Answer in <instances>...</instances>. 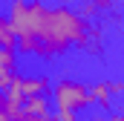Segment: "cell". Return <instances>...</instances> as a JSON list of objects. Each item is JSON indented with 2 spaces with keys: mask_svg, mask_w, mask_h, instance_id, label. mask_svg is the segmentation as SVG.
Wrapping results in <instances>:
<instances>
[{
  "mask_svg": "<svg viewBox=\"0 0 124 121\" xmlns=\"http://www.w3.org/2000/svg\"><path fill=\"white\" fill-rule=\"evenodd\" d=\"M9 20L17 35V49L38 58H55L90 38L87 17L66 6H43L40 0H12Z\"/></svg>",
  "mask_w": 124,
  "mask_h": 121,
  "instance_id": "6da1fadb",
  "label": "cell"
},
{
  "mask_svg": "<svg viewBox=\"0 0 124 121\" xmlns=\"http://www.w3.org/2000/svg\"><path fill=\"white\" fill-rule=\"evenodd\" d=\"M52 104H55V118L58 121H78V113L93 104V92L81 81H58L52 87Z\"/></svg>",
  "mask_w": 124,
  "mask_h": 121,
  "instance_id": "7a4b0ae2",
  "label": "cell"
},
{
  "mask_svg": "<svg viewBox=\"0 0 124 121\" xmlns=\"http://www.w3.org/2000/svg\"><path fill=\"white\" fill-rule=\"evenodd\" d=\"M17 87H20V92H23V98H32V95H46V92H52L49 81H46L43 75H35V78H23V75H17Z\"/></svg>",
  "mask_w": 124,
  "mask_h": 121,
  "instance_id": "3957f363",
  "label": "cell"
},
{
  "mask_svg": "<svg viewBox=\"0 0 124 121\" xmlns=\"http://www.w3.org/2000/svg\"><path fill=\"white\" fill-rule=\"evenodd\" d=\"M0 46L3 49H17V35L12 29L9 15H0Z\"/></svg>",
  "mask_w": 124,
  "mask_h": 121,
  "instance_id": "277c9868",
  "label": "cell"
},
{
  "mask_svg": "<svg viewBox=\"0 0 124 121\" xmlns=\"http://www.w3.org/2000/svg\"><path fill=\"white\" fill-rule=\"evenodd\" d=\"M113 0H87V12H98V9H110Z\"/></svg>",
  "mask_w": 124,
  "mask_h": 121,
  "instance_id": "5b68a950",
  "label": "cell"
},
{
  "mask_svg": "<svg viewBox=\"0 0 124 121\" xmlns=\"http://www.w3.org/2000/svg\"><path fill=\"white\" fill-rule=\"evenodd\" d=\"M17 121H58V118H55V113H52V115H26V113H23Z\"/></svg>",
  "mask_w": 124,
  "mask_h": 121,
  "instance_id": "8992f818",
  "label": "cell"
}]
</instances>
